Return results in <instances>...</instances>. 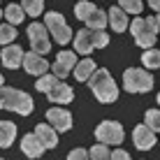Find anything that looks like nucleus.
<instances>
[{
  "instance_id": "11",
  "label": "nucleus",
  "mask_w": 160,
  "mask_h": 160,
  "mask_svg": "<svg viewBox=\"0 0 160 160\" xmlns=\"http://www.w3.org/2000/svg\"><path fill=\"white\" fill-rule=\"evenodd\" d=\"M74 68H77V56L72 51H60L56 56V63H53V74L63 79V77H68L70 70H74Z\"/></svg>"
},
{
  "instance_id": "35",
  "label": "nucleus",
  "mask_w": 160,
  "mask_h": 160,
  "mask_svg": "<svg viewBox=\"0 0 160 160\" xmlns=\"http://www.w3.org/2000/svg\"><path fill=\"white\" fill-rule=\"evenodd\" d=\"M156 21H158V26H160V12H156Z\"/></svg>"
},
{
  "instance_id": "1",
  "label": "nucleus",
  "mask_w": 160,
  "mask_h": 160,
  "mask_svg": "<svg viewBox=\"0 0 160 160\" xmlns=\"http://www.w3.org/2000/svg\"><path fill=\"white\" fill-rule=\"evenodd\" d=\"M88 86H91V91L95 93V98H98L102 104L116 102V98H118V86L114 84V77L109 74L107 70H95V74L88 79Z\"/></svg>"
},
{
  "instance_id": "37",
  "label": "nucleus",
  "mask_w": 160,
  "mask_h": 160,
  "mask_svg": "<svg viewBox=\"0 0 160 160\" xmlns=\"http://www.w3.org/2000/svg\"><path fill=\"white\" fill-rule=\"evenodd\" d=\"M158 104H160V93H158Z\"/></svg>"
},
{
  "instance_id": "2",
  "label": "nucleus",
  "mask_w": 160,
  "mask_h": 160,
  "mask_svg": "<svg viewBox=\"0 0 160 160\" xmlns=\"http://www.w3.org/2000/svg\"><path fill=\"white\" fill-rule=\"evenodd\" d=\"M0 109H9L16 112L21 116H28L32 112V98L23 91H16V88H0Z\"/></svg>"
},
{
  "instance_id": "16",
  "label": "nucleus",
  "mask_w": 160,
  "mask_h": 160,
  "mask_svg": "<svg viewBox=\"0 0 160 160\" xmlns=\"http://www.w3.org/2000/svg\"><path fill=\"white\" fill-rule=\"evenodd\" d=\"M109 23H112V28L116 30V32H123L125 28H130V23H128V12H125L123 7H112L109 9Z\"/></svg>"
},
{
  "instance_id": "32",
  "label": "nucleus",
  "mask_w": 160,
  "mask_h": 160,
  "mask_svg": "<svg viewBox=\"0 0 160 160\" xmlns=\"http://www.w3.org/2000/svg\"><path fill=\"white\" fill-rule=\"evenodd\" d=\"M109 160H130V156L125 151H121V148H116V151H112V158Z\"/></svg>"
},
{
  "instance_id": "27",
  "label": "nucleus",
  "mask_w": 160,
  "mask_h": 160,
  "mask_svg": "<svg viewBox=\"0 0 160 160\" xmlns=\"http://www.w3.org/2000/svg\"><path fill=\"white\" fill-rule=\"evenodd\" d=\"M21 7L26 9V14L40 16L42 9H44V0H23V2H21Z\"/></svg>"
},
{
  "instance_id": "6",
  "label": "nucleus",
  "mask_w": 160,
  "mask_h": 160,
  "mask_svg": "<svg viewBox=\"0 0 160 160\" xmlns=\"http://www.w3.org/2000/svg\"><path fill=\"white\" fill-rule=\"evenodd\" d=\"M47 23H30L28 26V40L32 44V51L37 53H49L51 51V44H49V37H47Z\"/></svg>"
},
{
  "instance_id": "8",
  "label": "nucleus",
  "mask_w": 160,
  "mask_h": 160,
  "mask_svg": "<svg viewBox=\"0 0 160 160\" xmlns=\"http://www.w3.org/2000/svg\"><path fill=\"white\" fill-rule=\"evenodd\" d=\"M23 70L28 74H35V77H42V74H47V70H49V63L42 58V53H37V51H30L23 56Z\"/></svg>"
},
{
  "instance_id": "30",
  "label": "nucleus",
  "mask_w": 160,
  "mask_h": 160,
  "mask_svg": "<svg viewBox=\"0 0 160 160\" xmlns=\"http://www.w3.org/2000/svg\"><path fill=\"white\" fill-rule=\"evenodd\" d=\"M91 32H93V42H95V49L107 47V44H109V37H107V32H104V30H91Z\"/></svg>"
},
{
  "instance_id": "31",
  "label": "nucleus",
  "mask_w": 160,
  "mask_h": 160,
  "mask_svg": "<svg viewBox=\"0 0 160 160\" xmlns=\"http://www.w3.org/2000/svg\"><path fill=\"white\" fill-rule=\"evenodd\" d=\"M68 160H91V153H88L86 148H74L68 156Z\"/></svg>"
},
{
  "instance_id": "29",
  "label": "nucleus",
  "mask_w": 160,
  "mask_h": 160,
  "mask_svg": "<svg viewBox=\"0 0 160 160\" xmlns=\"http://www.w3.org/2000/svg\"><path fill=\"white\" fill-rule=\"evenodd\" d=\"M121 7L128 14H139L142 12V0H121Z\"/></svg>"
},
{
  "instance_id": "19",
  "label": "nucleus",
  "mask_w": 160,
  "mask_h": 160,
  "mask_svg": "<svg viewBox=\"0 0 160 160\" xmlns=\"http://www.w3.org/2000/svg\"><path fill=\"white\" fill-rule=\"evenodd\" d=\"M95 70H98V68H95V63H93V60L86 56L84 60H81V63H77V68H74V77H77L79 81H88L93 74H95Z\"/></svg>"
},
{
  "instance_id": "26",
  "label": "nucleus",
  "mask_w": 160,
  "mask_h": 160,
  "mask_svg": "<svg viewBox=\"0 0 160 160\" xmlns=\"http://www.w3.org/2000/svg\"><path fill=\"white\" fill-rule=\"evenodd\" d=\"M14 40H16L14 23H2V26H0V44H12Z\"/></svg>"
},
{
  "instance_id": "24",
  "label": "nucleus",
  "mask_w": 160,
  "mask_h": 160,
  "mask_svg": "<svg viewBox=\"0 0 160 160\" xmlns=\"http://www.w3.org/2000/svg\"><path fill=\"white\" fill-rule=\"evenodd\" d=\"M93 9H95V5H93L91 0H81V2L74 5V14H77V19H81V21H86Z\"/></svg>"
},
{
  "instance_id": "22",
  "label": "nucleus",
  "mask_w": 160,
  "mask_h": 160,
  "mask_svg": "<svg viewBox=\"0 0 160 160\" xmlns=\"http://www.w3.org/2000/svg\"><path fill=\"white\" fill-rule=\"evenodd\" d=\"M58 81H60V77H56V74H42L40 79H37L35 88H37L40 93H49V91H51L53 86L58 84Z\"/></svg>"
},
{
  "instance_id": "13",
  "label": "nucleus",
  "mask_w": 160,
  "mask_h": 160,
  "mask_svg": "<svg viewBox=\"0 0 160 160\" xmlns=\"http://www.w3.org/2000/svg\"><path fill=\"white\" fill-rule=\"evenodd\" d=\"M23 56H26V53L21 51V47H16V44L5 47L2 49V65L9 68V70H16L19 65H23Z\"/></svg>"
},
{
  "instance_id": "34",
  "label": "nucleus",
  "mask_w": 160,
  "mask_h": 160,
  "mask_svg": "<svg viewBox=\"0 0 160 160\" xmlns=\"http://www.w3.org/2000/svg\"><path fill=\"white\" fill-rule=\"evenodd\" d=\"M148 7L156 9V12H160V0H148Z\"/></svg>"
},
{
  "instance_id": "15",
  "label": "nucleus",
  "mask_w": 160,
  "mask_h": 160,
  "mask_svg": "<svg viewBox=\"0 0 160 160\" xmlns=\"http://www.w3.org/2000/svg\"><path fill=\"white\" fill-rule=\"evenodd\" d=\"M49 95V102H58V104H65V102H72V98H74V91L70 88L68 84H58L51 88V91L47 93Z\"/></svg>"
},
{
  "instance_id": "10",
  "label": "nucleus",
  "mask_w": 160,
  "mask_h": 160,
  "mask_svg": "<svg viewBox=\"0 0 160 160\" xmlns=\"http://www.w3.org/2000/svg\"><path fill=\"white\" fill-rule=\"evenodd\" d=\"M132 139H135V146L139 151H148V148H153V144H156V130H151L146 123L137 125L132 130Z\"/></svg>"
},
{
  "instance_id": "9",
  "label": "nucleus",
  "mask_w": 160,
  "mask_h": 160,
  "mask_svg": "<svg viewBox=\"0 0 160 160\" xmlns=\"http://www.w3.org/2000/svg\"><path fill=\"white\" fill-rule=\"evenodd\" d=\"M47 121H51V125L58 132H68L72 128V114L68 109H60V107H51L47 112Z\"/></svg>"
},
{
  "instance_id": "25",
  "label": "nucleus",
  "mask_w": 160,
  "mask_h": 160,
  "mask_svg": "<svg viewBox=\"0 0 160 160\" xmlns=\"http://www.w3.org/2000/svg\"><path fill=\"white\" fill-rule=\"evenodd\" d=\"M91 160H109L112 158V151L107 148V144H102V142H98L95 146H91Z\"/></svg>"
},
{
  "instance_id": "7",
  "label": "nucleus",
  "mask_w": 160,
  "mask_h": 160,
  "mask_svg": "<svg viewBox=\"0 0 160 160\" xmlns=\"http://www.w3.org/2000/svg\"><path fill=\"white\" fill-rule=\"evenodd\" d=\"M130 32H132V37H135V42L139 44V47L151 49L153 44H156V35L158 32L146 26V19H135L130 23Z\"/></svg>"
},
{
  "instance_id": "12",
  "label": "nucleus",
  "mask_w": 160,
  "mask_h": 160,
  "mask_svg": "<svg viewBox=\"0 0 160 160\" xmlns=\"http://www.w3.org/2000/svg\"><path fill=\"white\" fill-rule=\"evenodd\" d=\"M44 148H47V146H44L42 142H40V137L32 135V132L21 139V151H23L28 158H40L42 153H44Z\"/></svg>"
},
{
  "instance_id": "3",
  "label": "nucleus",
  "mask_w": 160,
  "mask_h": 160,
  "mask_svg": "<svg viewBox=\"0 0 160 160\" xmlns=\"http://www.w3.org/2000/svg\"><path fill=\"white\" fill-rule=\"evenodd\" d=\"M123 86L128 93H146L153 88V77L142 68H130L123 72Z\"/></svg>"
},
{
  "instance_id": "33",
  "label": "nucleus",
  "mask_w": 160,
  "mask_h": 160,
  "mask_svg": "<svg viewBox=\"0 0 160 160\" xmlns=\"http://www.w3.org/2000/svg\"><path fill=\"white\" fill-rule=\"evenodd\" d=\"M146 26H148V28H151V30H160V26H158V21H156V16H146Z\"/></svg>"
},
{
  "instance_id": "5",
  "label": "nucleus",
  "mask_w": 160,
  "mask_h": 160,
  "mask_svg": "<svg viewBox=\"0 0 160 160\" xmlns=\"http://www.w3.org/2000/svg\"><path fill=\"white\" fill-rule=\"evenodd\" d=\"M44 23H47V28L51 30L53 40H56L58 44H68V42H70V37H72V28H68L63 14H58V12H47Z\"/></svg>"
},
{
  "instance_id": "17",
  "label": "nucleus",
  "mask_w": 160,
  "mask_h": 160,
  "mask_svg": "<svg viewBox=\"0 0 160 160\" xmlns=\"http://www.w3.org/2000/svg\"><path fill=\"white\" fill-rule=\"evenodd\" d=\"M56 132H58V130L53 128V125H47V123H40V125L35 128V135L40 137V142H42V144L47 146V148H53V146L58 144Z\"/></svg>"
},
{
  "instance_id": "38",
  "label": "nucleus",
  "mask_w": 160,
  "mask_h": 160,
  "mask_svg": "<svg viewBox=\"0 0 160 160\" xmlns=\"http://www.w3.org/2000/svg\"><path fill=\"white\" fill-rule=\"evenodd\" d=\"M0 16H2V12H0Z\"/></svg>"
},
{
  "instance_id": "4",
  "label": "nucleus",
  "mask_w": 160,
  "mask_h": 160,
  "mask_svg": "<svg viewBox=\"0 0 160 160\" xmlns=\"http://www.w3.org/2000/svg\"><path fill=\"white\" fill-rule=\"evenodd\" d=\"M95 139L107 146H118L123 142V125L116 121H102L95 128Z\"/></svg>"
},
{
  "instance_id": "18",
  "label": "nucleus",
  "mask_w": 160,
  "mask_h": 160,
  "mask_svg": "<svg viewBox=\"0 0 160 160\" xmlns=\"http://www.w3.org/2000/svg\"><path fill=\"white\" fill-rule=\"evenodd\" d=\"M14 137H16V125L12 121H0V148L12 146Z\"/></svg>"
},
{
  "instance_id": "36",
  "label": "nucleus",
  "mask_w": 160,
  "mask_h": 160,
  "mask_svg": "<svg viewBox=\"0 0 160 160\" xmlns=\"http://www.w3.org/2000/svg\"><path fill=\"white\" fill-rule=\"evenodd\" d=\"M2 84H5V79H2V74H0V88H2Z\"/></svg>"
},
{
  "instance_id": "23",
  "label": "nucleus",
  "mask_w": 160,
  "mask_h": 160,
  "mask_svg": "<svg viewBox=\"0 0 160 160\" xmlns=\"http://www.w3.org/2000/svg\"><path fill=\"white\" fill-rule=\"evenodd\" d=\"M5 16H7V21H9V23H21V21H23V16H26V9L23 7H21V5H9V7L7 9H5Z\"/></svg>"
},
{
  "instance_id": "21",
  "label": "nucleus",
  "mask_w": 160,
  "mask_h": 160,
  "mask_svg": "<svg viewBox=\"0 0 160 160\" xmlns=\"http://www.w3.org/2000/svg\"><path fill=\"white\" fill-rule=\"evenodd\" d=\"M142 65L148 70H160V49H146L142 53Z\"/></svg>"
},
{
  "instance_id": "14",
  "label": "nucleus",
  "mask_w": 160,
  "mask_h": 160,
  "mask_svg": "<svg viewBox=\"0 0 160 160\" xmlns=\"http://www.w3.org/2000/svg\"><path fill=\"white\" fill-rule=\"evenodd\" d=\"M74 49H77V53H84V56H88V53L95 49V42H93L91 28H84V30H79V32L74 35Z\"/></svg>"
},
{
  "instance_id": "20",
  "label": "nucleus",
  "mask_w": 160,
  "mask_h": 160,
  "mask_svg": "<svg viewBox=\"0 0 160 160\" xmlns=\"http://www.w3.org/2000/svg\"><path fill=\"white\" fill-rule=\"evenodd\" d=\"M107 19H109V14H104L100 7H95L91 12V16L86 19V28H91V30H102V28H107Z\"/></svg>"
},
{
  "instance_id": "28",
  "label": "nucleus",
  "mask_w": 160,
  "mask_h": 160,
  "mask_svg": "<svg viewBox=\"0 0 160 160\" xmlns=\"http://www.w3.org/2000/svg\"><path fill=\"white\" fill-rule=\"evenodd\" d=\"M144 123H146L151 130L160 132V109H148V112L144 114Z\"/></svg>"
}]
</instances>
